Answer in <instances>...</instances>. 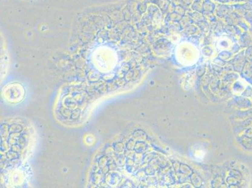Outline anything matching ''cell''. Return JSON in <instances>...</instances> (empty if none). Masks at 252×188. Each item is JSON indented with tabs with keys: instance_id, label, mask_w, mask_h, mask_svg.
Wrapping results in <instances>:
<instances>
[{
	"instance_id": "2",
	"label": "cell",
	"mask_w": 252,
	"mask_h": 188,
	"mask_svg": "<svg viewBox=\"0 0 252 188\" xmlns=\"http://www.w3.org/2000/svg\"><path fill=\"white\" fill-rule=\"evenodd\" d=\"M194 154H193V156L195 157L196 160H201L203 158V157L205 155V150L203 149H201V147H199V149H195L194 150Z\"/></svg>"
},
{
	"instance_id": "1",
	"label": "cell",
	"mask_w": 252,
	"mask_h": 188,
	"mask_svg": "<svg viewBox=\"0 0 252 188\" xmlns=\"http://www.w3.org/2000/svg\"><path fill=\"white\" fill-rule=\"evenodd\" d=\"M179 57V61H181V64H188V63H193L195 61V59L198 56V51L195 47L189 43H181L178 49Z\"/></svg>"
}]
</instances>
